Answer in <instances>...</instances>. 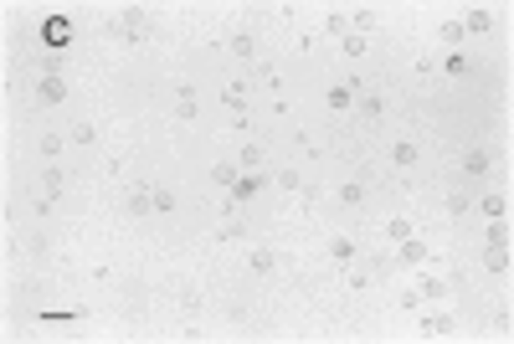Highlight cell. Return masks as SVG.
Here are the masks:
<instances>
[{"mask_svg":"<svg viewBox=\"0 0 514 344\" xmlns=\"http://www.w3.org/2000/svg\"><path fill=\"white\" fill-rule=\"evenodd\" d=\"M144 31H149V16H144V6H124V11H119V21H114V36L134 47V41H144Z\"/></svg>","mask_w":514,"mask_h":344,"instance_id":"cell-1","label":"cell"},{"mask_svg":"<svg viewBox=\"0 0 514 344\" xmlns=\"http://www.w3.org/2000/svg\"><path fill=\"white\" fill-rule=\"evenodd\" d=\"M458 170H463V180H483L488 170H494V155H488L483 144H474V149H463V160H458Z\"/></svg>","mask_w":514,"mask_h":344,"instance_id":"cell-2","label":"cell"},{"mask_svg":"<svg viewBox=\"0 0 514 344\" xmlns=\"http://www.w3.org/2000/svg\"><path fill=\"white\" fill-rule=\"evenodd\" d=\"M62 98H67V82H62L57 72H41V82H36V103H47V109H57Z\"/></svg>","mask_w":514,"mask_h":344,"instance_id":"cell-3","label":"cell"},{"mask_svg":"<svg viewBox=\"0 0 514 344\" xmlns=\"http://www.w3.org/2000/svg\"><path fill=\"white\" fill-rule=\"evenodd\" d=\"M355 98H360V82H334V88L324 93V103L334 113H345V109H355Z\"/></svg>","mask_w":514,"mask_h":344,"instance_id":"cell-4","label":"cell"},{"mask_svg":"<svg viewBox=\"0 0 514 344\" xmlns=\"http://www.w3.org/2000/svg\"><path fill=\"white\" fill-rule=\"evenodd\" d=\"M124 206H128V216H155V190L139 180L134 190H128V201H124Z\"/></svg>","mask_w":514,"mask_h":344,"instance_id":"cell-5","label":"cell"},{"mask_svg":"<svg viewBox=\"0 0 514 344\" xmlns=\"http://www.w3.org/2000/svg\"><path fill=\"white\" fill-rule=\"evenodd\" d=\"M417 160H422V144L417 139H396L391 144V165L396 170H417Z\"/></svg>","mask_w":514,"mask_h":344,"instance_id":"cell-6","label":"cell"},{"mask_svg":"<svg viewBox=\"0 0 514 344\" xmlns=\"http://www.w3.org/2000/svg\"><path fill=\"white\" fill-rule=\"evenodd\" d=\"M263 185H268V175H263V170H252V175H242L237 185H231V201H237V206H247V201H252Z\"/></svg>","mask_w":514,"mask_h":344,"instance_id":"cell-7","label":"cell"},{"mask_svg":"<svg viewBox=\"0 0 514 344\" xmlns=\"http://www.w3.org/2000/svg\"><path fill=\"white\" fill-rule=\"evenodd\" d=\"M273 267H278V252H273V247H252V252H247V272H252V277H268Z\"/></svg>","mask_w":514,"mask_h":344,"instance_id":"cell-8","label":"cell"},{"mask_svg":"<svg viewBox=\"0 0 514 344\" xmlns=\"http://www.w3.org/2000/svg\"><path fill=\"white\" fill-rule=\"evenodd\" d=\"M463 31H474V36L494 31V11H483V6H468V11H463Z\"/></svg>","mask_w":514,"mask_h":344,"instance_id":"cell-9","label":"cell"},{"mask_svg":"<svg viewBox=\"0 0 514 344\" xmlns=\"http://www.w3.org/2000/svg\"><path fill=\"white\" fill-rule=\"evenodd\" d=\"M263 160H268V149L257 144V139H247V144L237 149V165H242V175H252V170H263Z\"/></svg>","mask_w":514,"mask_h":344,"instance_id":"cell-10","label":"cell"},{"mask_svg":"<svg viewBox=\"0 0 514 344\" xmlns=\"http://www.w3.org/2000/svg\"><path fill=\"white\" fill-rule=\"evenodd\" d=\"M226 52L237 57V62H257V36H252V31H237V36L226 41Z\"/></svg>","mask_w":514,"mask_h":344,"instance_id":"cell-11","label":"cell"},{"mask_svg":"<svg viewBox=\"0 0 514 344\" xmlns=\"http://www.w3.org/2000/svg\"><path fill=\"white\" fill-rule=\"evenodd\" d=\"M211 180H217L222 190H231V185L242 180V165H237V160H217V165H211Z\"/></svg>","mask_w":514,"mask_h":344,"instance_id":"cell-12","label":"cell"},{"mask_svg":"<svg viewBox=\"0 0 514 344\" xmlns=\"http://www.w3.org/2000/svg\"><path fill=\"white\" fill-rule=\"evenodd\" d=\"M329 257H334V267H350L355 257H360V247H355V236H334L329 242Z\"/></svg>","mask_w":514,"mask_h":344,"instance_id":"cell-13","label":"cell"},{"mask_svg":"<svg viewBox=\"0 0 514 344\" xmlns=\"http://www.w3.org/2000/svg\"><path fill=\"white\" fill-rule=\"evenodd\" d=\"M201 113V103H196V88H175V118H196Z\"/></svg>","mask_w":514,"mask_h":344,"instance_id":"cell-14","label":"cell"},{"mask_svg":"<svg viewBox=\"0 0 514 344\" xmlns=\"http://www.w3.org/2000/svg\"><path fill=\"white\" fill-rule=\"evenodd\" d=\"M62 185H67V175H62L57 165L41 170V196H47V201H57V196H62Z\"/></svg>","mask_w":514,"mask_h":344,"instance_id":"cell-15","label":"cell"},{"mask_svg":"<svg viewBox=\"0 0 514 344\" xmlns=\"http://www.w3.org/2000/svg\"><path fill=\"white\" fill-rule=\"evenodd\" d=\"M401 262H406V267L427 262V242H422V236H406V242H401Z\"/></svg>","mask_w":514,"mask_h":344,"instance_id":"cell-16","label":"cell"},{"mask_svg":"<svg viewBox=\"0 0 514 344\" xmlns=\"http://www.w3.org/2000/svg\"><path fill=\"white\" fill-rule=\"evenodd\" d=\"M479 211H483L488 221H509V206H504V196H494V190H488V196L479 201Z\"/></svg>","mask_w":514,"mask_h":344,"instance_id":"cell-17","label":"cell"},{"mask_svg":"<svg viewBox=\"0 0 514 344\" xmlns=\"http://www.w3.org/2000/svg\"><path fill=\"white\" fill-rule=\"evenodd\" d=\"M366 201V180H339V206H360Z\"/></svg>","mask_w":514,"mask_h":344,"instance_id":"cell-18","label":"cell"},{"mask_svg":"<svg viewBox=\"0 0 514 344\" xmlns=\"http://www.w3.org/2000/svg\"><path fill=\"white\" fill-rule=\"evenodd\" d=\"M355 109L366 113V118H381V113H386V98H381V93H360V98H355Z\"/></svg>","mask_w":514,"mask_h":344,"instance_id":"cell-19","label":"cell"},{"mask_svg":"<svg viewBox=\"0 0 514 344\" xmlns=\"http://www.w3.org/2000/svg\"><path fill=\"white\" fill-rule=\"evenodd\" d=\"M483 267L488 272H509V247H488L483 252Z\"/></svg>","mask_w":514,"mask_h":344,"instance_id":"cell-20","label":"cell"},{"mask_svg":"<svg viewBox=\"0 0 514 344\" xmlns=\"http://www.w3.org/2000/svg\"><path fill=\"white\" fill-rule=\"evenodd\" d=\"M468 67H474V62H468L463 52H447V57H442V72H447V77H463Z\"/></svg>","mask_w":514,"mask_h":344,"instance_id":"cell-21","label":"cell"},{"mask_svg":"<svg viewBox=\"0 0 514 344\" xmlns=\"http://www.w3.org/2000/svg\"><path fill=\"white\" fill-rule=\"evenodd\" d=\"M67 139L88 149V144H98V128H93V123H72V128H67Z\"/></svg>","mask_w":514,"mask_h":344,"instance_id":"cell-22","label":"cell"},{"mask_svg":"<svg viewBox=\"0 0 514 344\" xmlns=\"http://www.w3.org/2000/svg\"><path fill=\"white\" fill-rule=\"evenodd\" d=\"M483 242H488V247H509V221H488Z\"/></svg>","mask_w":514,"mask_h":344,"instance_id":"cell-23","label":"cell"},{"mask_svg":"<svg viewBox=\"0 0 514 344\" xmlns=\"http://www.w3.org/2000/svg\"><path fill=\"white\" fill-rule=\"evenodd\" d=\"M222 103L226 109H247V82H231V88L222 93Z\"/></svg>","mask_w":514,"mask_h":344,"instance_id":"cell-24","label":"cell"},{"mask_svg":"<svg viewBox=\"0 0 514 344\" xmlns=\"http://www.w3.org/2000/svg\"><path fill=\"white\" fill-rule=\"evenodd\" d=\"M62 62H67V52H62V47H47V57H41V72H57V77H62Z\"/></svg>","mask_w":514,"mask_h":344,"instance_id":"cell-25","label":"cell"},{"mask_svg":"<svg viewBox=\"0 0 514 344\" xmlns=\"http://www.w3.org/2000/svg\"><path fill=\"white\" fill-rule=\"evenodd\" d=\"M442 41H447V47H458V41H463V21H458V16L442 21Z\"/></svg>","mask_w":514,"mask_h":344,"instance_id":"cell-26","label":"cell"},{"mask_svg":"<svg viewBox=\"0 0 514 344\" xmlns=\"http://www.w3.org/2000/svg\"><path fill=\"white\" fill-rule=\"evenodd\" d=\"M175 211V190H155V216H170Z\"/></svg>","mask_w":514,"mask_h":344,"instance_id":"cell-27","label":"cell"},{"mask_svg":"<svg viewBox=\"0 0 514 344\" xmlns=\"http://www.w3.org/2000/svg\"><path fill=\"white\" fill-rule=\"evenodd\" d=\"M355 26H360V36L376 31V11H371V6H355Z\"/></svg>","mask_w":514,"mask_h":344,"instance_id":"cell-28","label":"cell"},{"mask_svg":"<svg viewBox=\"0 0 514 344\" xmlns=\"http://www.w3.org/2000/svg\"><path fill=\"white\" fill-rule=\"evenodd\" d=\"M447 211H453V216H468V211H474V201H468L463 190H453V196H447Z\"/></svg>","mask_w":514,"mask_h":344,"instance_id":"cell-29","label":"cell"},{"mask_svg":"<svg viewBox=\"0 0 514 344\" xmlns=\"http://www.w3.org/2000/svg\"><path fill=\"white\" fill-rule=\"evenodd\" d=\"M345 57H366V36L360 31H345Z\"/></svg>","mask_w":514,"mask_h":344,"instance_id":"cell-30","label":"cell"},{"mask_svg":"<svg viewBox=\"0 0 514 344\" xmlns=\"http://www.w3.org/2000/svg\"><path fill=\"white\" fill-rule=\"evenodd\" d=\"M406 236H417V226L406 221V216H396V221H391V242H406Z\"/></svg>","mask_w":514,"mask_h":344,"instance_id":"cell-31","label":"cell"},{"mask_svg":"<svg viewBox=\"0 0 514 344\" xmlns=\"http://www.w3.org/2000/svg\"><path fill=\"white\" fill-rule=\"evenodd\" d=\"M345 26H350V21H345V11H329V16H324V31H334V36H345Z\"/></svg>","mask_w":514,"mask_h":344,"instance_id":"cell-32","label":"cell"},{"mask_svg":"<svg viewBox=\"0 0 514 344\" xmlns=\"http://www.w3.org/2000/svg\"><path fill=\"white\" fill-rule=\"evenodd\" d=\"M41 36H47V47H52V41H62V36H67V21H62V16L47 21V31H41Z\"/></svg>","mask_w":514,"mask_h":344,"instance_id":"cell-33","label":"cell"},{"mask_svg":"<svg viewBox=\"0 0 514 344\" xmlns=\"http://www.w3.org/2000/svg\"><path fill=\"white\" fill-rule=\"evenodd\" d=\"M62 144H67L62 134H47V139H41V155H47V160H57V155H62Z\"/></svg>","mask_w":514,"mask_h":344,"instance_id":"cell-34","label":"cell"},{"mask_svg":"<svg viewBox=\"0 0 514 344\" xmlns=\"http://www.w3.org/2000/svg\"><path fill=\"white\" fill-rule=\"evenodd\" d=\"M278 185H283V190H298V185H304V175H298V170H278Z\"/></svg>","mask_w":514,"mask_h":344,"instance_id":"cell-35","label":"cell"},{"mask_svg":"<svg viewBox=\"0 0 514 344\" xmlns=\"http://www.w3.org/2000/svg\"><path fill=\"white\" fill-rule=\"evenodd\" d=\"M180 309H185V314H201V293L185 288V293H180Z\"/></svg>","mask_w":514,"mask_h":344,"instance_id":"cell-36","label":"cell"}]
</instances>
